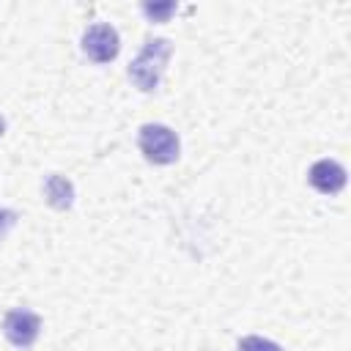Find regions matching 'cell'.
Returning <instances> with one entry per match:
<instances>
[{"mask_svg": "<svg viewBox=\"0 0 351 351\" xmlns=\"http://www.w3.org/2000/svg\"><path fill=\"white\" fill-rule=\"evenodd\" d=\"M173 47L167 38H148L145 47L140 49V55L129 63V77L132 82L140 88V90H156L159 88V80H162V71L167 66V58H170Z\"/></svg>", "mask_w": 351, "mask_h": 351, "instance_id": "cell-1", "label": "cell"}, {"mask_svg": "<svg viewBox=\"0 0 351 351\" xmlns=\"http://www.w3.org/2000/svg\"><path fill=\"white\" fill-rule=\"evenodd\" d=\"M137 145L154 165H170L178 159V134L165 123H145L137 134Z\"/></svg>", "mask_w": 351, "mask_h": 351, "instance_id": "cell-2", "label": "cell"}, {"mask_svg": "<svg viewBox=\"0 0 351 351\" xmlns=\"http://www.w3.org/2000/svg\"><path fill=\"white\" fill-rule=\"evenodd\" d=\"M82 49L93 63H110L115 60L118 49H121V38L118 30L112 25H90L82 36Z\"/></svg>", "mask_w": 351, "mask_h": 351, "instance_id": "cell-3", "label": "cell"}, {"mask_svg": "<svg viewBox=\"0 0 351 351\" xmlns=\"http://www.w3.org/2000/svg\"><path fill=\"white\" fill-rule=\"evenodd\" d=\"M3 332L8 337L11 346L16 348H30L36 340H38V332H41V318L33 313V310H11L3 321Z\"/></svg>", "mask_w": 351, "mask_h": 351, "instance_id": "cell-4", "label": "cell"}, {"mask_svg": "<svg viewBox=\"0 0 351 351\" xmlns=\"http://www.w3.org/2000/svg\"><path fill=\"white\" fill-rule=\"evenodd\" d=\"M310 184L321 192V195H337L346 186V170L335 162V159H318L310 173H307Z\"/></svg>", "mask_w": 351, "mask_h": 351, "instance_id": "cell-5", "label": "cell"}, {"mask_svg": "<svg viewBox=\"0 0 351 351\" xmlns=\"http://www.w3.org/2000/svg\"><path fill=\"white\" fill-rule=\"evenodd\" d=\"M44 195H47V203L58 211H66L71 203H74V184L66 178V176H58L52 173L44 184Z\"/></svg>", "mask_w": 351, "mask_h": 351, "instance_id": "cell-6", "label": "cell"}, {"mask_svg": "<svg viewBox=\"0 0 351 351\" xmlns=\"http://www.w3.org/2000/svg\"><path fill=\"white\" fill-rule=\"evenodd\" d=\"M143 14L151 19V22H167L170 14H176V3H143Z\"/></svg>", "mask_w": 351, "mask_h": 351, "instance_id": "cell-7", "label": "cell"}, {"mask_svg": "<svg viewBox=\"0 0 351 351\" xmlns=\"http://www.w3.org/2000/svg\"><path fill=\"white\" fill-rule=\"evenodd\" d=\"M239 351H282L277 343L266 340V337H258V335H250L239 343Z\"/></svg>", "mask_w": 351, "mask_h": 351, "instance_id": "cell-8", "label": "cell"}, {"mask_svg": "<svg viewBox=\"0 0 351 351\" xmlns=\"http://www.w3.org/2000/svg\"><path fill=\"white\" fill-rule=\"evenodd\" d=\"M16 225V214L11 208H0V241L8 236V230Z\"/></svg>", "mask_w": 351, "mask_h": 351, "instance_id": "cell-9", "label": "cell"}, {"mask_svg": "<svg viewBox=\"0 0 351 351\" xmlns=\"http://www.w3.org/2000/svg\"><path fill=\"white\" fill-rule=\"evenodd\" d=\"M3 132H5V121L0 118V134H3Z\"/></svg>", "mask_w": 351, "mask_h": 351, "instance_id": "cell-10", "label": "cell"}]
</instances>
